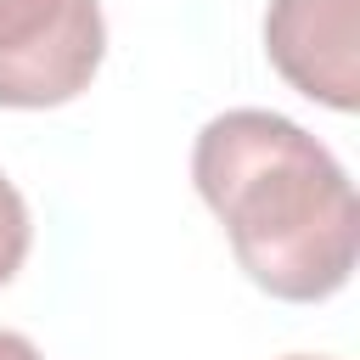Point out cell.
Masks as SVG:
<instances>
[{"instance_id":"6","label":"cell","mask_w":360,"mask_h":360,"mask_svg":"<svg viewBox=\"0 0 360 360\" xmlns=\"http://www.w3.org/2000/svg\"><path fill=\"white\" fill-rule=\"evenodd\" d=\"M281 360H326V354H281Z\"/></svg>"},{"instance_id":"2","label":"cell","mask_w":360,"mask_h":360,"mask_svg":"<svg viewBox=\"0 0 360 360\" xmlns=\"http://www.w3.org/2000/svg\"><path fill=\"white\" fill-rule=\"evenodd\" d=\"M107 56L101 0H0V107H62Z\"/></svg>"},{"instance_id":"1","label":"cell","mask_w":360,"mask_h":360,"mask_svg":"<svg viewBox=\"0 0 360 360\" xmlns=\"http://www.w3.org/2000/svg\"><path fill=\"white\" fill-rule=\"evenodd\" d=\"M197 197L253 287L281 304H321L354 276L360 202L343 163L270 107H231L197 129Z\"/></svg>"},{"instance_id":"3","label":"cell","mask_w":360,"mask_h":360,"mask_svg":"<svg viewBox=\"0 0 360 360\" xmlns=\"http://www.w3.org/2000/svg\"><path fill=\"white\" fill-rule=\"evenodd\" d=\"M270 68L332 112L360 107V0H270L264 11Z\"/></svg>"},{"instance_id":"4","label":"cell","mask_w":360,"mask_h":360,"mask_svg":"<svg viewBox=\"0 0 360 360\" xmlns=\"http://www.w3.org/2000/svg\"><path fill=\"white\" fill-rule=\"evenodd\" d=\"M28 242H34V225H28V202H22V191L0 174V287L22 270V259H28Z\"/></svg>"},{"instance_id":"5","label":"cell","mask_w":360,"mask_h":360,"mask_svg":"<svg viewBox=\"0 0 360 360\" xmlns=\"http://www.w3.org/2000/svg\"><path fill=\"white\" fill-rule=\"evenodd\" d=\"M0 360H45V354H39L22 332H6V326H0Z\"/></svg>"}]
</instances>
